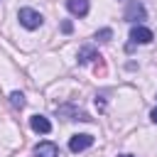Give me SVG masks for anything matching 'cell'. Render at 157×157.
Wrapping results in <instances>:
<instances>
[{
	"label": "cell",
	"mask_w": 157,
	"mask_h": 157,
	"mask_svg": "<svg viewBox=\"0 0 157 157\" xmlns=\"http://www.w3.org/2000/svg\"><path fill=\"white\" fill-rule=\"evenodd\" d=\"M17 20H20V25L27 27V29H37V27L42 25V15H39L37 10H32V7H22V10L17 12Z\"/></svg>",
	"instance_id": "cell-1"
},
{
	"label": "cell",
	"mask_w": 157,
	"mask_h": 157,
	"mask_svg": "<svg viewBox=\"0 0 157 157\" xmlns=\"http://www.w3.org/2000/svg\"><path fill=\"white\" fill-rule=\"evenodd\" d=\"M130 39H132L135 44H150V42L155 39V34H152V29H147V27H142V25H135V27L130 29Z\"/></svg>",
	"instance_id": "cell-2"
},
{
	"label": "cell",
	"mask_w": 157,
	"mask_h": 157,
	"mask_svg": "<svg viewBox=\"0 0 157 157\" xmlns=\"http://www.w3.org/2000/svg\"><path fill=\"white\" fill-rule=\"evenodd\" d=\"M91 145H93V135H86V132L74 135V137L69 140V150H71V152H83V150H88Z\"/></svg>",
	"instance_id": "cell-3"
},
{
	"label": "cell",
	"mask_w": 157,
	"mask_h": 157,
	"mask_svg": "<svg viewBox=\"0 0 157 157\" xmlns=\"http://www.w3.org/2000/svg\"><path fill=\"white\" fill-rule=\"evenodd\" d=\"M128 22H140V20H145L147 17V12H145V7H142V2H130L128 7H125V15H123Z\"/></svg>",
	"instance_id": "cell-4"
},
{
	"label": "cell",
	"mask_w": 157,
	"mask_h": 157,
	"mask_svg": "<svg viewBox=\"0 0 157 157\" xmlns=\"http://www.w3.org/2000/svg\"><path fill=\"white\" fill-rule=\"evenodd\" d=\"M29 128H32L34 132H42V135L52 132V123H49L44 115H32V118H29Z\"/></svg>",
	"instance_id": "cell-5"
},
{
	"label": "cell",
	"mask_w": 157,
	"mask_h": 157,
	"mask_svg": "<svg viewBox=\"0 0 157 157\" xmlns=\"http://www.w3.org/2000/svg\"><path fill=\"white\" fill-rule=\"evenodd\" d=\"M66 10L76 17H86L88 15V0H66Z\"/></svg>",
	"instance_id": "cell-6"
},
{
	"label": "cell",
	"mask_w": 157,
	"mask_h": 157,
	"mask_svg": "<svg viewBox=\"0 0 157 157\" xmlns=\"http://www.w3.org/2000/svg\"><path fill=\"white\" fill-rule=\"evenodd\" d=\"M34 157H59V147L54 142H39L34 147Z\"/></svg>",
	"instance_id": "cell-7"
},
{
	"label": "cell",
	"mask_w": 157,
	"mask_h": 157,
	"mask_svg": "<svg viewBox=\"0 0 157 157\" xmlns=\"http://www.w3.org/2000/svg\"><path fill=\"white\" fill-rule=\"evenodd\" d=\"M91 59H101V56H98V52H96L93 47H83V49L78 52V64H88Z\"/></svg>",
	"instance_id": "cell-8"
},
{
	"label": "cell",
	"mask_w": 157,
	"mask_h": 157,
	"mask_svg": "<svg viewBox=\"0 0 157 157\" xmlns=\"http://www.w3.org/2000/svg\"><path fill=\"white\" fill-rule=\"evenodd\" d=\"M10 103H12L15 108H25V96H22L20 91H12V93H10Z\"/></svg>",
	"instance_id": "cell-9"
},
{
	"label": "cell",
	"mask_w": 157,
	"mask_h": 157,
	"mask_svg": "<svg viewBox=\"0 0 157 157\" xmlns=\"http://www.w3.org/2000/svg\"><path fill=\"white\" fill-rule=\"evenodd\" d=\"M110 37H113V29H110V27H105V29L96 32V39H98V42H110Z\"/></svg>",
	"instance_id": "cell-10"
},
{
	"label": "cell",
	"mask_w": 157,
	"mask_h": 157,
	"mask_svg": "<svg viewBox=\"0 0 157 157\" xmlns=\"http://www.w3.org/2000/svg\"><path fill=\"white\" fill-rule=\"evenodd\" d=\"M61 29H64V32L69 34V32H71V22H64V25H61Z\"/></svg>",
	"instance_id": "cell-11"
},
{
	"label": "cell",
	"mask_w": 157,
	"mask_h": 157,
	"mask_svg": "<svg viewBox=\"0 0 157 157\" xmlns=\"http://www.w3.org/2000/svg\"><path fill=\"white\" fill-rule=\"evenodd\" d=\"M150 118H152V123H157V108H155V110L150 113Z\"/></svg>",
	"instance_id": "cell-12"
},
{
	"label": "cell",
	"mask_w": 157,
	"mask_h": 157,
	"mask_svg": "<svg viewBox=\"0 0 157 157\" xmlns=\"http://www.w3.org/2000/svg\"><path fill=\"white\" fill-rule=\"evenodd\" d=\"M120 157H132V155H120Z\"/></svg>",
	"instance_id": "cell-13"
}]
</instances>
